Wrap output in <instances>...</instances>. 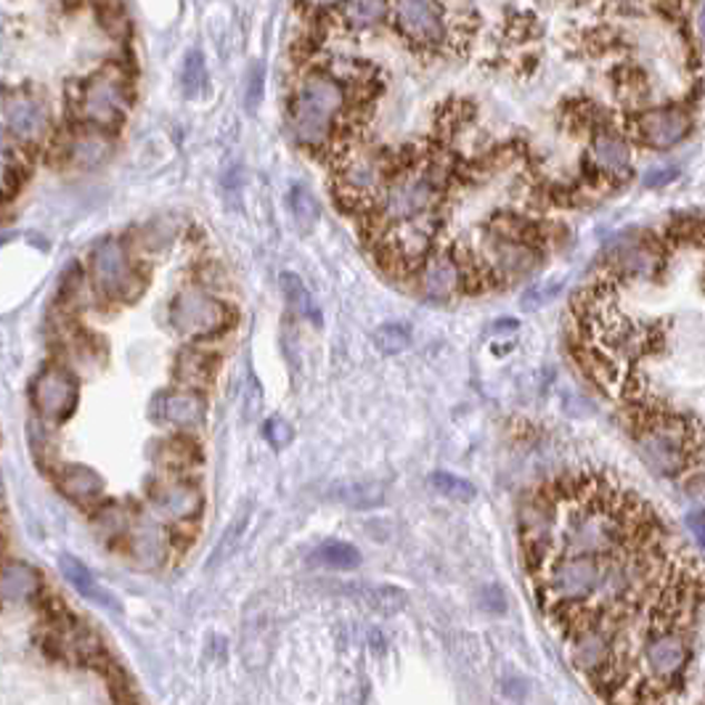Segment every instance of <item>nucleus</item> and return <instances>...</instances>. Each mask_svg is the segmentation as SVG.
<instances>
[{"mask_svg":"<svg viewBox=\"0 0 705 705\" xmlns=\"http://www.w3.org/2000/svg\"><path fill=\"white\" fill-rule=\"evenodd\" d=\"M345 109V90L324 72H313L297 88L290 109L292 136L303 146L319 149L332 138L334 123Z\"/></svg>","mask_w":705,"mask_h":705,"instance_id":"f257e3e1","label":"nucleus"},{"mask_svg":"<svg viewBox=\"0 0 705 705\" xmlns=\"http://www.w3.org/2000/svg\"><path fill=\"white\" fill-rule=\"evenodd\" d=\"M75 109L82 125L101 130L120 128L130 109V80L123 67L107 65L82 80Z\"/></svg>","mask_w":705,"mask_h":705,"instance_id":"f03ea898","label":"nucleus"},{"mask_svg":"<svg viewBox=\"0 0 705 705\" xmlns=\"http://www.w3.org/2000/svg\"><path fill=\"white\" fill-rule=\"evenodd\" d=\"M441 178L432 167H419V170H407L393 180H388L380 188L374 199L376 221L382 226H395V223L428 215L438 199Z\"/></svg>","mask_w":705,"mask_h":705,"instance_id":"7ed1b4c3","label":"nucleus"},{"mask_svg":"<svg viewBox=\"0 0 705 705\" xmlns=\"http://www.w3.org/2000/svg\"><path fill=\"white\" fill-rule=\"evenodd\" d=\"M639 457L655 474L676 478L689 467V430L668 417L647 419L639 430Z\"/></svg>","mask_w":705,"mask_h":705,"instance_id":"20e7f679","label":"nucleus"},{"mask_svg":"<svg viewBox=\"0 0 705 705\" xmlns=\"http://www.w3.org/2000/svg\"><path fill=\"white\" fill-rule=\"evenodd\" d=\"M232 311L218 297L199 287H184L170 303V324L188 340H207L228 330Z\"/></svg>","mask_w":705,"mask_h":705,"instance_id":"39448f33","label":"nucleus"},{"mask_svg":"<svg viewBox=\"0 0 705 705\" xmlns=\"http://www.w3.org/2000/svg\"><path fill=\"white\" fill-rule=\"evenodd\" d=\"M90 278L104 297L136 300L144 292V278L130 263L128 249L117 239H101L90 249Z\"/></svg>","mask_w":705,"mask_h":705,"instance_id":"423d86ee","label":"nucleus"},{"mask_svg":"<svg viewBox=\"0 0 705 705\" xmlns=\"http://www.w3.org/2000/svg\"><path fill=\"white\" fill-rule=\"evenodd\" d=\"M78 395V380L65 366H48L32 382V403L48 422H65L72 417Z\"/></svg>","mask_w":705,"mask_h":705,"instance_id":"0eeeda50","label":"nucleus"},{"mask_svg":"<svg viewBox=\"0 0 705 705\" xmlns=\"http://www.w3.org/2000/svg\"><path fill=\"white\" fill-rule=\"evenodd\" d=\"M395 22L411 43L435 46L441 43L445 27L435 0H393Z\"/></svg>","mask_w":705,"mask_h":705,"instance_id":"6e6552de","label":"nucleus"},{"mask_svg":"<svg viewBox=\"0 0 705 705\" xmlns=\"http://www.w3.org/2000/svg\"><path fill=\"white\" fill-rule=\"evenodd\" d=\"M693 128V117L687 109L679 107H658L647 109L645 115H639L637 133L650 149H672V146L682 144L689 136Z\"/></svg>","mask_w":705,"mask_h":705,"instance_id":"1a4fd4ad","label":"nucleus"},{"mask_svg":"<svg viewBox=\"0 0 705 705\" xmlns=\"http://www.w3.org/2000/svg\"><path fill=\"white\" fill-rule=\"evenodd\" d=\"M689 658V647L687 639L682 637L679 631L668 626H658L655 631L647 637V647H645V663H647V672H650L655 679H672L687 666Z\"/></svg>","mask_w":705,"mask_h":705,"instance_id":"9d476101","label":"nucleus"},{"mask_svg":"<svg viewBox=\"0 0 705 705\" xmlns=\"http://www.w3.org/2000/svg\"><path fill=\"white\" fill-rule=\"evenodd\" d=\"M385 173L388 170L382 157H376L374 151H359V155L345 159V165H342V194L351 197V202L369 199V205H372L380 188L385 186Z\"/></svg>","mask_w":705,"mask_h":705,"instance_id":"9b49d317","label":"nucleus"},{"mask_svg":"<svg viewBox=\"0 0 705 705\" xmlns=\"http://www.w3.org/2000/svg\"><path fill=\"white\" fill-rule=\"evenodd\" d=\"M202 505V491L188 480H165V483H157L155 491H151V507L163 520L170 522H188L194 518H199Z\"/></svg>","mask_w":705,"mask_h":705,"instance_id":"f8f14e48","label":"nucleus"},{"mask_svg":"<svg viewBox=\"0 0 705 705\" xmlns=\"http://www.w3.org/2000/svg\"><path fill=\"white\" fill-rule=\"evenodd\" d=\"M111 151H115V144H111L109 130L94 128V125H80L78 130H72L65 138L61 157L72 167H80V170H96V167L107 163Z\"/></svg>","mask_w":705,"mask_h":705,"instance_id":"ddd939ff","label":"nucleus"},{"mask_svg":"<svg viewBox=\"0 0 705 705\" xmlns=\"http://www.w3.org/2000/svg\"><path fill=\"white\" fill-rule=\"evenodd\" d=\"M462 265L459 257L451 253H432L424 255V263L419 265V290L430 300H449L462 287Z\"/></svg>","mask_w":705,"mask_h":705,"instance_id":"4468645a","label":"nucleus"},{"mask_svg":"<svg viewBox=\"0 0 705 705\" xmlns=\"http://www.w3.org/2000/svg\"><path fill=\"white\" fill-rule=\"evenodd\" d=\"M3 115H6V128H9L17 138H22V141H38L48 128V115H46L43 104L30 94H22V90L6 96Z\"/></svg>","mask_w":705,"mask_h":705,"instance_id":"2eb2a0df","label":"nucleus"},{"mask_svg":"<svg viewBox=\"0 0 705 705\" xmlns=\"http://www.w3.org/2000/svg\"><path fill=\"white\" fill-rule=\"evenodd\" d=\"M125 536H128L133 560L141 565V568H157V565L165 562L167 536L163 526H159V520L141 515V518L130 520V528Z\"/></svg>","mask_w":705,"mask_h":705,"instance_id":"dca6fc26","label":"nucleus"},{"mask_svg":"<svg viewBox=\"0 0 705 705\" xmlns=\"http://www.w3.org/2000/svg\"><path fill=\"white\" fill-rule=\"evenodd\" d=\"M155 417L159 422L173 424L178 430L199 428L205 419V401L194 390H170V393L157 395L155 401Z\"/></svg>","mask_w":705,"mask_h":705,"instance_id":"f3484780","label":"nucleus"},{"mask_svg":"<svg viewBox=\"0 0 705 705\" xmlns=\"http://www.w3.org/2000/svg\"><path fill=\"white\" fill-rule=\"evenodd\" d=\"M56 486L75 505H94L104 493V478L94 467L86 464H65L56 474Z\"/></svg>","mask_w":705,"mask_h":705,"instance_id":"a211bd4d","label":"nucleus"},{"mask_svg":"<svg viewBox=\"0 0 705 705\" xmlns=\"http://www.w3.org/2000/svg\"><path fill=\"white\" fill-rule=\"evenodd\" d=\"M59 570L61 576H65V581L72 586L75 591H78L80 597H86L88 603H96L101 607H109V610H120V603H117V597H111L104 586L96 581L94 574L82 565L78 557L72 555H65L59 560Z\"/></svg>","mask_w":705,"mask_h":705,"instance_id":"6ab92c4d","label":"nucleus"},{"mask_svg":"<svg viewBox=\"0 0 705 705\" xmlns=\"http://www.w3.org/2000/svg\"><path fill=\"white\" fill-rule=\"evenodd\" d=\"M38 570L27 562H9L0 568V603H27L40 595Z\"/></svg>","mask_w":705,"mask_h":705,"instance_id":"aec40b11","label":"nucleus"},{"mask_svg":"<svg viewBox=\"0 0 705 705\" xmlns=\"http://www.w3.org/2000/svg\"><path fill=\"white\" fill-rule=\"evenodd\" d=\"M591 159L607 176H626L631 170V149L618 133H597L591 141Z\"/></svg>","mask_w":705,"mask_h":705,"instance_id":"412c9836","label":"nucleus"},{"mask_svg":"<svg viewBox=\"0 0 705 705\" xmlns=\"http://www.w3.org/2000/svg\"><path fill=\"white\" fill-rule=\"evenodd\" d=\"M215 374V359L197 347H186L176 361V376L188 390H199L207 385Z\"/></svg>","mask_w":705,"mask_h":705,"instance_id":"4be33fe9","label":"nucleus"},{"mask_svg":"<svg viewBox=\"0 0 705 705\" xmlns=\"http://www.w3.org/2000/svg\"><path fill=\"white\" fill-rule=\"evenodd\" d=\"M278 284H282L284 300H287L290 311L303 321H311L313 326H319L321 324L319 309H316V303H313V295L309 292V287L303 284V278L287 271V274L278 276Z\"/></svg>","mask_w":705,"mask_h":705,"instance_id":"5701e85b","label":"nucleus"},{"mask_svg":"<svg viewBox=\"0 0 705 705\" xmlns=\"http://www.w3.org/2000/svg\"><path fill=\"white\" fill-rule=\"evenodd\" d=\"M311 562L330 570H355L361 565V551L347 541H324L313 549Z\"/></svg>","mask_w":705,"mask_h":705,"instance_id":"b1692460","label":"nucleus"},{"mask_svg":"<svg viewBox=\"0 0 705 705\" xmlns=\"http://www.w3.org/2000/svg\"><path fill=\"white\" fill-rule=\"evenodd\" d=\"M330 499L353 509H369L380 507L385 501V488L380 483H342L332 488Z\"/></svg>","mask_w":705,"mask_h":705,"instance_id":"393cba45","label":"nucleus"},{"mask_svg":"<svg viewBox=\"0 0 705 705\" xmlns=\"http://www.w3.org/2000/svg\"><path fill=\"white\" fill-rule=\"evenodd\" d=\"M388 13V0H345L342 19L355 30L380 25Z\"/></svg>","mask_w":705,"mask_h":705,"instance_id":"a878e982","label":"nucleus"},{"mask_svg":"<svg viewBox=\"0 0 705 705\" xmlns=\"http://www.w3.org/2000/svg\"><path fill=\"white\" fill-rule=\"evenodd\" d=\"M430 486L435 488L438 493L445 499L462 501V505H470V501L478 499V488H474L470 480H464L462 474H453L445 470H435L430 474Z\"/></svg>","mask_w":705,"mask_h":705,"instance_id":"bb28decb","label":"nucleus"},{"mask_svg":"<svg viewBox=\"0 0 705 705\" xmlns=\"http://www.w3.org/2000/svg\"><path fill=\"white\" fill-rule=\"evenodd\" d=\"M616 263H618L624 271H628V274L650 276L653 271L660 265V257L655 255V249L650 247V244L639 242V244H628L624 253L618 255Z\"/></svg>","mask_w":705,"mask_h":705,"instance_id":"cd10ccee","label":"nucleus"},{"mask_svg":"<svg viewBox=\"0 0 705 705\" xmlns=\"http://www.w3.org/2000/svg\"><path fill=\"white\" fill-rule=\"evenodd\" d=\"M372 340H374L376 351L395 355V353H403L411 345V330L407 324H401V321H393V324L376 326Z\"/></svg>","mask_w":705,"mask_h":705,"instance_id":"c85d7f7f","label":"nucleus"},{"mask_svg":"<svg viewBox=\"0 0 705 705\" xmlns=\"http://www.w3.org/2000/svg\"><path fill=\"white\" fill-rule=\"evenodd\" d=\"M290 207H292V215H295L297 226L303 228V232H311V228L316 226L319 218H321L319 202L305 186L292 188V192H290Z\"/></svg>","mask_w":705,"mask_h":705,"instance_id":"c756f323","label":"nucleus"},{"mask_svg":"<svg viewBox=\"0 0 705 705\" xmlns=\"http://www.w3.org/2000/svg\"><path fill=\"white\" fill-rule=\"evenodd\" d=\"M130 528V515L125 512L123 507L109 505L101 507L99 515H96V530L104 536V539H123Z\"/></svg>","mask_w":705,"mask_h":705,"instance_id":"7c9ffc66","label":"nucleus"},{"mask_svg":"<svg viewBox=\"0 0 705 705\" xmlns=\"http://www.w3.org/2000/svg\"><path fill=\"white\" fill-rule=\"evenodd\" d=\"M247 522H249L247 512L236 515L232 526H228V528H226V533H223L221 544H218V547H215L213 555H209V565H221V562H226L228 557H232L234 551L239 549V541H242V536H244V528H247Z\"/></svg>","mask_w":705,"mask_h":705,"instance_id":"2f4dec72","label":"nucleus"},{"mask_svg":"<svg viewBox=\"0 0 705 705\" xmlns=\"http://www.w3.org/2000/svg\"><path fill=\"white\" fill-rule=\"evenodd\" d=\"M207 75H205V61L202 56L194 51L186 56V65H184V88L188 96H199L202 88H205Z\"/></svg>","mask_w":705,"mask_h":705,"instance_id":"473e14b6","label":"nucleus"},{"mask_svg":"<svg viewBox=\"0 0 705 705\" xmlns=\"http://www.w3.org/2000/svg\"><path fill=\"white\" fill-rule=\"evenodd\" d=\"M263 435H265V441L274 445L276 451H284L292 443V438H295V430H292V424L287 422V419L271 417L268 422H265Z\"/></svg>","mask_w":705,"mask_h":705,"instance_id":"72a5a7b5","label":"nucleus"},{"mask_svg":"<svg viewBox=\"0 0 705 705\" xmlns=\"http://www.w3.org/2000/svg\"><path fill=\"white\" fill-rule=\"evenodd\" d=\"M562 284L560 282H549V284H539V287H530L526 295H522V309L526 311H536L549 305L551 300L560 295Z\"/></svg>","mask_w":705,"mask_h":705,"instance_id":"f704fd0d","label":"nucleus"},{"mask_svg":"<svg viewBox=\"0 0 705 705\" xmlns=\"http://www.w3.org/2000/svg\"><path fill=\"white\" fill-rule=\"evenodd\" d=\"M244 101H247V109L255 111L257 104L263 101V69L255 67L249 72V82H247V94H244Z\"/></svg>","mask_w":705,"mask_h":705,"instance_id":"c9c22d12","label":"nucleus"},{"mask_svg":"<svg viewBox=\"0 0 705 705\" xmlns=\"http://www.w3.org/2000/svg\"><path fill=\"white\" fill-rule=\"evenodd\" d=\"M679 176V167L668 165V167H655V170H650L645 176V186L647 188H658V186H666L672 184V180Z\"/></svg>","mask_w":705,"mask_h":705,"instance_id":"e433bc0d","label":"nucleus"},{"mask_svg":"<svg viewBox=\"0 0 705 705\" xmlns=\"http://www.w3.org/2000/svg\"><path fill=\"white\" fill-rule=\"evenodd\" d=\"M687 526H693V530H695V539H697V541H703V515H701V512L689 515V518H687Z\"/></svg>","mask_w":705,"mask_h":705,"instance_id":"4c0bfd02","label":"nucleus"},{"mask_svg":"<svg viewBox=\"0 0 705 705\" xmlns=\"http://www.w3.org/2000/svg\"><path fill=\"white\" fill-rule=\"evenodd\" d=\"M11 155V141H9V133L6 128H0V163Z\"/></svg>","mask_w":705,"mask_h":705,"instance_id":"58836bf2","label":"nucleus"},{"mask_svg":"<svg viewBox=\"0 0 705 705\" xmlns=\"http://www.w3.org/2000/svg\"><path fill=\"white\" fill-rule=\"evenodd\" d=\"M311 6H316V9H332V6L342 3V0H309Z\"/></svg>","mask_w":705,"mask_h":705,"instance_id":"ea45409f","label":"nucleus"},{"mask_svg":"<svg viewBox=\"0 0 705 705\" xmlns=\"http://www.w3.org/2000/svg\"><path fill=\"white\" fill-rule=\"evenodd\" d=\"M618 3H637V0H618Z\"/></svg>","mask_w":705,"mask_h":705,"instance_id":"a19ab883","label":"nucleus"}]
</instances>
